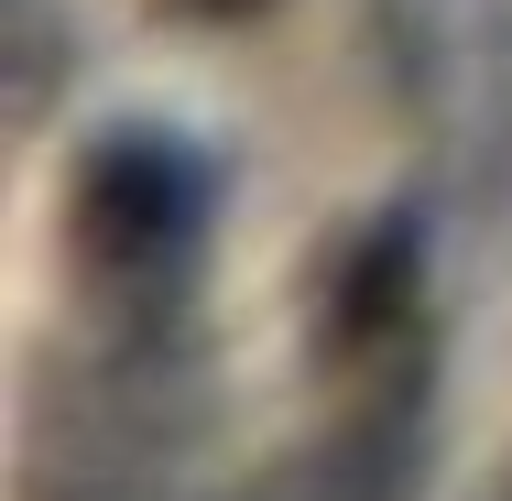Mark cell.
Wrapping results in <instances>:
<instances>
[{
  "instance_id": "1",
  "label": "cell",
  "mask_w": 512,
  "mask_h": 501,
  "mask_svg": "<svg viewBox=\"0 0 512 501\" xmlns=\"http://www.w3.org/2000/svg\"><path fill=\"white\" fill-rule=\"evenodd\" d=\"M207 218V175L186 142H153V131H120L77 164V240L99 251L109 273H153L197 240Z\"/></svg>"
},
{
  "instance_id": "2",
  "label": "cell",
  "mask_w": 512,
  "mask_h": 501,
  "mask_svg": "<svg viewBox=\"0 0 512 501\" xmlns=\"http://www.w3.org/2000/svg\"><path fill=\"white\" fill-rule=\"evenodd\" d=\"M197 11H251V0H197Z\"/></svg>"
}]
</instances>
